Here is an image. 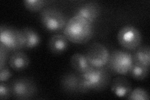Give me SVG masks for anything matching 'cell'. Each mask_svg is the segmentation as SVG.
Here are the masks:
<instances>
[{"label":"cell","mask_w":150,"mask_h":100,"mask_svg":"<svg viewBox=\"0 0 150 100\" xmlns=\"http://www.w3.org/2000/svg\"><path fill=\"white\" fill-rule=\"evenodd\" d=\"M68 40L64 35L56 34L51 37L48 41V48L54 55H61L68 48Z\"/></svg>","instance_id":"7c38bea8"},{"label":"cell","mask_w":150,"mask_h":100,"mask_svg":"<svg viewBox=\"0 0 150 100\" xmlns=\"http://www.w3.org/2000/svg\"><path fill=\"white\" fill-rule=\"evenodd\" d=\"M11 96L17 99H30L37 93V87L32 79L28 78H18L11 83Z\"/></svg>","instance_id":"8992f818"},{"label":"cell","mask_w":150,"mask_h":100,"mask_svg":"<svg viewBox=\"0 0 150 100\" xmlns=\"http://www.w3.org/2000/svg\"><path fill=\"white\" fill-rule=\"evenodd\" d=\"M101 13V8L96 2H89L79 6L74 13V16H79L93 24Z\"/></svg>","instance_id":"30bf717a"},{"label":"cell","mask_w":150,"mask_h":100,"mask_svg":"<svg viewBox=\"0 0 150 100\" xmlns=\"http://www.w3.org/2000/svg\"><path fill=\"white\" fill-rule=\"evenodd\" d=\"M111 91L119 98H127L132 90L129 81L124 77H118L112 80Z\"/></svg>","instance_id":"8fae6325"},{"label":"cell","mask_w":150,"mask_h":100,"mask_svg":"<svg viewBox=\"0 0 150 100\" xmlns=\"http://www.w3.org/2000/svg\"><path fill=\"white\" fill-rule=\"evenodd\" d=\"M119 44L126 50H135L140 46L142 42L141 32L133 26L123 27L117 36Z\"/></svg>","instance_id":"52a82bcc"},{"label":"cell","mask_w":150,"mask_h":100,"mask_svg":"<svg viewBox=\"0 0 150 100\" xmlns=\"http://www.w3.org/2000/svg\"><path fill=\"white\" fill-rule=\"evenodd\" d=\"M133 56V63L150 68V48L148 46H142L135 50Z\"/></svg>","instance_id":"9a60e30c"},{"label":"cell","mask_w":150,"mask_h":100,"mask_svg":"<svg viewBox=\"0 0 150 100\" xmlns=\"http://www.w3.org/2000/svg\"><path fill=\"white\" fill-rule=\"evenodd\" d=\"M71 67L78 73H84L90 70L92 66L89 63L86 55L81 53L74 54L70 60Z\"/></svg>","instance_id":"5bb4252c"},{"label":"cell","mask_w":150,"mask_h":100,"mask_svg":"<svg viewBox=\"0 0 150 100\" xmlns=\"http://www.w3.org/2000/svg\"><path fill=\"white\" fill-rule=\"evenodd\" d=\"M149 98L148 93L145 89L141 88L131 90L127 96V99L130 100H149Z\"/></svg>","instance_id":"d6986e66"},{"label":"cell","mask_w":150,"mask_h":100,"mask_svg":"<svg viewBox=\"0 0 150 100\" xmlns=\"http://www.w3.org/2000/svg\"><path fill=\"white\" fill-rule=\"evenodd\" d=\"M9 52V51L5 48L0 46V68L6 66Z\"/></svg>","instance_id":"7402d4cb"},{"label":"cell","mask_w":150,"mask_h":100,"mask_svg":"<svg viewBox=\"0 0 150 100\" xmlns=\"http://www.w3.org/2000/svg\"><path fill=\"white\" fill-rule=\"evenodd\" d=\"M0 45L9 51H18L25 48V36L21 30L13 27L1 26L0 28Z\"/></svg>","instance_id":"3957f363"},{"label":"cell","mask_w":150,"mask_h":100,"mask_svg":"<svg viewBox=\"0 0 150 100\" xmlns=\"http://www.w3.org/2000/svg\"><path fill=\"white\" fill-rule=\"evenodd\" d=\"M63 33L68 41L75 44H84L93 36V24L84 19L74 16L66 24Z\"/></svg>","instance_id":"6da1fadb"},{"label":"cell","mask_w":150,"mask_h":100,"mask_svg":"<svg viewBox=\"0 0 150 100\" xmlns=\"http://www.w3.org/2000/svg\"><path fill=\"white\" fill-rule=\"evenodd\" d=\"M40 21L45 30L53 33L64 30L67 24L64 14L54 8H46L42 10Z\"/></svg>","instance_id":"277c9868"},{"label":"cell","mask_w":150,"mask_h":100,"mask_svg":"<svg viewBox=\"0 0 150 100\" xmlns=\"http://www.w3.org/2000/svg\"><path fill=\"white\" fill-rule=\"evenodd\" d=\"M61 84L63 89L67 93H77L87 92L83 87L80 73H67L63 77L61 81Z\"/></svg>","instance_id":"9c48e42d"},{"label":"cell","mask_w":150,"mask_h":100,"mask_svg":"<svg viewBox=\"0 0 150 100\" xmlns=\"http://www.w3.org/2000/svg\"><path fill=\"white\" fill-rule=\"evenodd\" d=\"M82 83L86 91H102L108 86L111 77L108 70L105 67H91L86 72L81 74Z\"/></svg>","instance_id":"7a4b0ae2"},{"label":"cell","mask_w":150,"mask_h":100,"mask_svg":"<svg viewBox=\"0 0 150 100\" xmlns=\"http://www.w3.org/2000/svg\"><path fill=\"white\" fill-rule=\"evenodd\" d=\"M25 38V49H33L38 46L41 42V37L38 32L31 28L26 27L21 30Z\"/></svg>","instance_id":"2e32d148"},{"label":"cell","mask_w":150,"mask_h":100,"mask_svg":"<svg viewBox=\"0 0 150 100\" xmlns=\"http://www.w3.org/2000/svg\"><path fill=\"white\" fill-rule=\"evenodd\" d=\"M149 71V68L133 63V65L130 69L129 74L133 79L142 81L148 77Z\"/></svg>","instance_id":"e0dca14e"},{"label":"cell","mask_w":150,"mask_h":100,"mask_svg":"<svg viewBox=\"0 0 150 100\" xmlns=\"http://www.w3.org/2000/svg\"><path fill=\"white\" fill-rule=\"evenodd\" d=\"M11 96V92L9 86L4 83H0V99H6Z\"/></svg>","instance_id":"ffe728a7"},{"label":"cell","mask_w":150,"mask_h":100,"mask_svg":"<svg viewBox=\"0 0 150 100\" xmlns=\"http://www.w3.org/2000/svg\"><path fill=\"white\" fill-rule=\"evenodd\" d=\"M92 67L102 68L108 64L110 53L106 48L100 43H93L88 47L85 55Z\"/></svg>","instance_id":"ba28073f"},{"label":"cell","mask_w":150,"mask_h":100,"mask_svg":"<svg viewBox=\"0 0 150 100\" xmlns=\"http://www.w3.org/2000/svg\"><path fill=\"white\" fill-rule=\"evenodd\" d=\"M30 59L22 51H15L10 56L9 59V65L16 71H21L28 67Z\"/></svg>","instance_id":"4fadbf2b"},{"label":"cell","mask_w":150,"mask_h":100,"mask_svg":"<svg viewBox=\"0 0 150 100\" xmlns=\"http://www.w3.org/2000/svg\"><path fill=\"white\" fill-rule=\"evenodd\" d=\"M0 82L1 83L6 82L12 77V73L6 66L0 68Z\"/></svg>","instance_id":"44dd1931"},{"label":"cell","mask_w":150,"mask_h":100,"mask_svg":"<svg viewBox=\"0 0 150 100\" xmlns=\"http://www.w3.org/2000/svg\"><path fill=\"white\" fill-rule=\"evenodd\" d=\"M46 1L43 0H25L23 3L28 11L31 12H38L45 6Z\"/></svg>","instance_id":"ac0fdd59"},{"label":"cell","mask_w":150,"mask_h":100,"mask_svg":"<svg viewBox=\"0 0 150 100\" xmlns=\"http://www.w3.org/2000/svg\"><path fill=\"white\" fill-rule=\"evenodd\" d=\"M133 65L132 54L123 50H115L110 55L108 68L112 72L121 75L129 74Z\"/></svg>","instance_id":"5b68a950"}]
</instances>
